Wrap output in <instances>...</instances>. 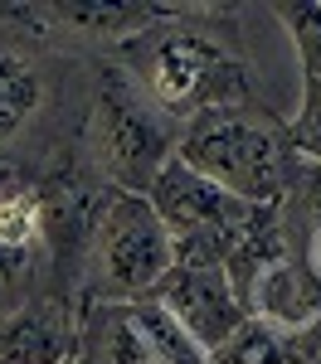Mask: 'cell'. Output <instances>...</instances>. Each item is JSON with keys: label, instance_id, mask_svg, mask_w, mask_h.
<instances>
[{"label": "cell", "instance_id": "obj_1", "mask_svg": "<svg viewBox=\"0 0 321 364\" xmlns=\"http://www.w3.org/2000/svg\"><path fill=\"white\" fill-rule=\"evenodd\" d=\"M175 161L253 209H278L297 175L288 127L253 102L209 107L190 117L175 132Z\"/></svg>", "mask_w": 321, "mask_h": 364}, {"label": "cell", "instance_id": "obj_2", "mask_svg": "<svg viewBox=\"0 0 321 364\" xmlns=\"http://www.w3.org/2000/svg\"><path fill=\"white\" fill-rule=\"evenodd\" d=\"M127 63L142 87V102L166 122H190L209 107L248 102L243 63L200 29L190 25H151L127 39Z\"/></svg>", "mask_w": 321, "mask_h": 364}, {"label": "cell", "instance_id": "obj_3", "mask_svg": "<svg viewBox=\"0 0 321 364\" xmlns=\"http://www.w3.org/2000/svg\"><path fill=\"white\" fill-rule=\"evenodd\" d=\"M175 267V243L146 195H112L88 233L83 291L93 306H127L151 296Z\"/></svg>", "mask_w": 321, "mask_h": 364}, {"label": "cell", "instance_id": "obj_4", "mask_svg": "<svg viewBox=\"0 0 321 364\" xmlns=\"http://www.w3.org/2000/svg\"><path fill=\"white\" fill-rule=\"evenodd\" d=\"M146 204L166 224L175 257H214V262H224L238 248V238L253 233L263 224V214H268V209H253L243 199L224 195L219 185H209L204 175H195L180 161H171L151 180Z\"/></svg>", "mask_w": 321, "mask_h": 364}, {"label": "cell", "instance_id": "obj_5", "mask_svg": "<svg viewBox=\"0 0 321 364\" xmlns=\"http://www.w3.org/2000/svg\"><path fill=\"white\" fill-rule=\"evenodd\" d=\"M98 161L117 195H146L151 180L175 161V127L142 97L107 92L98 102Z\"/></svg>", "mask_w": 321, "mask_h": 364}, {"label": "cell", "instance_id": "obj_6", "mask_svg": "<svg viewBox=\"0 0 321 364\" xmlns=\"http://www.w3.org/2000/svg\"><path fill=\"white\" fill-rule=\"evenodd\" d=\"M151 301L171 311L204 355H214L248 316L233 296L224 262H214V257H175V267L161 277Z\"/></svg>", "mask_w": 321, "mask_h": 364}, {"label": "cell", "instance_id": "obj_7", "mask_svg": "<svg viewBox=\"0 0 321 364\" xmlns=\"http://www.w3.org/2000/svg\"><path fill=\"white\" fill-rule=\"evenodd\" d=\"M78 316L58 296L15 301L0 316V364H73Z\"/></svg>", "mask_w": 321, "mask_h": 364}, {"label": "cell", "instance_id": "obj_8", "mask_svg": "<svg viewBox=\"0 0 321 364\" xmlns=\"http://www.w3.org/2000/svg\"><path fill=\"white\" fill-rule=\"evenodd\" d=\"M122 316H127V326L137 331V340L146 345V355H151L156 364H209V355L190 340V331H185L166 306H156L151 296L127 301Z\"/></svg>", "mask_w": 321, "mask_h": 364}, {"label": "cell", "instance_id": "obj_9", "mask_svg": "<svg viewBox=\"0 0 321 364\" xmlns=\"http://www.w3.org/2000/svg\"><path fill=\"white\" fill-rule=\"evenodd\" d=\"M54 15L58 25H73L78 34H98V39H137L142 29L171 20V5H58V10H44Z\"/></svg>", "mask_w": 321, "mask_h": 364}, {"label": "cell", "instance_id": "obj_10", "mask_svg": "<svg viewBox=\"0 0 321 364\" xmlns=\"http://www.w3.org/2000/svg\"><path fill=\"white\" fill-rule=\"evenodd\" d=\"M44 248V199L10 180L0 190V252L5 257H39Z\"/></svg>", "mask_w": 321, "mask_h": 364}, {"label": "cell", "instance_id": "obj_11", "mask_svg": "<svg viewBox=\"0 0 321 364\" xmlns=\"http://www.w3.org/2000/svg\"><path fill=\"white\" fill-rule=\"evenodd\" d=\"M39 102H44L39 68L20 54H0V141L15 136L29 117H34Z\"/></svg>", "mask_w": 321, "mask_h": 364}, {"label": "cell", "instance_id": "obj_12", "mask_svg": "<svg viewBox=\"0 0 321 364\" xmlns=\"http://www.w3.org/2000/svg\"><path fill=\"white\" fill-rule=\"evenodd\" d=\"M209 364H307V355H302L288 336H278V331H268L263 321L243 316V326L209 355Z\"/></svg>", "mask_w": 321, "mask_h": 364}, {"label": "cell", "instance_id": "obj_13", "mask_svg": "<svg viewBox=\"0 0 321 364\" xmlns=\"http://www.w3.org/2000/svg\"><path fill=\"white\" fill-rule=\"evenodd\" d=\"M278 20H283V25H288V34H292L302 83H321V0L278 5Z\"/></svg>", "mask_w": 321, "mask_h": 364}, {"label": "cell", "instance_id": "obj_14", "mask_svg": "<svg viewBox=\"0 0 321 364\" xmlns=\"http://www.w3.org/2000/svg\"><path fill=\"white\" fill-rule=\"evenodd\" d=\"M288 146L297 161L321 166V83H302V107L288 122Z\"/></svg>", "mask_w": 321, "mask_h": 364}, {"label": "cell", "instance_id": "obj_15", "mask_svg": "<svg viewBox=\"0 0 321 364\" xmlns=\"http://www.w3.org/2000/svg\"><path fill=\"white\" fill-rule=\"evenodd\" d=\"M297 257H302V267L312 272V282L321 287V219L307 224V238H302V252H297Z\"/></svg>", "mask_w": 321, "mask_h": 364}, {"label": "cell", "instance_id": "obj_16", "mask_svg": "<svg viewBox=\"0 0 321 364\" xmlns=\"http://www.w3.org/2000/svg\"><path fill=\"white\" fill-rule=\"evenodd\" d=\"M10 180H15V175H10V170H0V190H5V185H10Z\"/></svg>", "mask_w": 321, "mask_h": 364}, {"label": "cell", "instance_id": "obj_17", "mask_svg": "<svg viewBox=\"0 0 321 364\" xmlns=\"http://www.w3.org/2000/svg\"><path fill=\"white\" fill-rule=\"evenodd\" d=\"M312 364H321V355H317V360H312Z\"/></svg>", "mask_w": 321, "mask_h": 364}, {"label": "cell", "instance_id": "obj_18", "mask_svg": "<svg viewBox=\"0 0 321 364\" xmlns=\"http://www.w3.org/2000/svg\"><path fill=\"white\" fill-rule=\"evenodd\" d=\"M73 364H83V360H73Z\"/></svg>", "mask_w": 321, "mask_h": 364}]
</instances>
